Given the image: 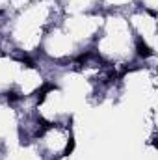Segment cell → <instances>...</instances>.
Segmentation results:
<instances>
[{
    "label": "cell",
    "instance_id": "1",
    "mask_svg": "<svg viewBox=\"0 0 158 160\" xmlns=\"http://www.w3.org/2000/svg\"><path fill=\"white\" fill-rule=\"evenodd\" d=\"M32 147L43 160H60L71 155L75 149V134L71 121L43 123L32 142Z\"/></svg>",
    "mask_w": 158,
    "mask_h": 160
}]
</instances>
